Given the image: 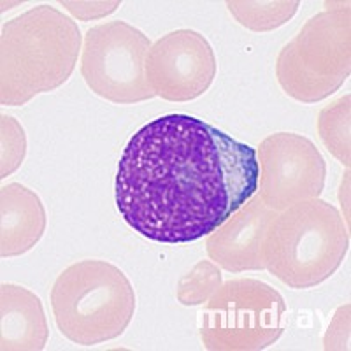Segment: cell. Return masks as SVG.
Wrapping results in <instances>:
<instances>
[{
	"label": "cell",
	"instance_id": "obj_3",
	"mask_svg": "<svg viewBox=\"0 0 351 351\" xmlns=\"http://www.w3.org/2000/svg\"><path fill=\"white\" fill-rule=\"evenodd\" d=\"M350 236L339 211L322 199L278 213L263 241L265 269L287 287L304 290L324 283L341 267Z\"/></svg>",
	"mask_w": 351,
	"mask_h": 351
},
{
	"label": "cell",
	"instance_id": "obj_2",
	"mask_svg": "<svg viewBox=\"0 0 351 351\" xmlns=\"http://www.w3.org/2000/svg\"><path fill=\"white\" fill-rule=\"evenodd\" d=\"M80 27L51 5H37L2 27L0 100L23 106L71 77L81 49Z\"/></svg>",
	"mask_w": 351,
	"mask_h": 351
},
{
	"label": "cell",
	"instance_id": "obj_10",
	"mask_svg": "<svg viewBox=\"0 0 351 351\" xmlns=\"http://www.w3.org/2000/svg\"><path fill=\"white\" fill-rule=\"evenodd\" d=\"M276 216L260 197L247 200L208 236L209 258L228 272L265 269L263 241Z\"/></svg>",
	"mask_w": 351,
	"mask_h": 351
},
{
	"label": "cell",
	"instance_id": "obj_12",
	"mask_svg": "<svg viewBox=\"0 0 351 351\" xmlns=\"http://www.w3.org/2000/svg\"><path fill=\"white\" fill-rule=\"evenodd\" d=\"M0 255L11 258L30 252L46 230V209L39 195L23 184H5L0 193Z\"/></svg>",
	"mask_w": 351,
	"mask_h": 351
},
{
	"label": "cell",
	"instance_id": "obj_17",
	"mask_svg": "<svg viewBox=\"0 0 351 351\" xmlns=\"http://www.w3.org/2000/svg\"><path fill=\"white\" fill-rule=\"evenodd\" d=\"M325 350H350V304L339 307L324 339Z\"/></svg>",
	"mask_w": 351,
	"mask_h": 351
},
{
	"label": "cell",
	"instance_id": "obj_8",
	"mask_svg": "<svg viewBox=\"0 0 351 351\" xmlns=\"http://www.w3.org/2000/svg\"><path fill=\"white\" fill-rule=\"evenodd\" d=\"M260 200L280 213L293 204L318 199L325 186L327 164L313 141L300 134L278 132L256 149Z\"/></svg>",
	"mask_w": 351,
	"mask_h": 351
},
{
	"label": "cell",
	"instance_id": "obj_16",
	"mask_svg": "<svg viewBox=\"0 0 351 351\" xmlns=\"http://www.w3.org/2000/svg\"><path fill=\"white\" fill-rule=\"evenodd\" d=\"M25 132L11 116H2V178L16 171L25 158Z\"/></svg>",
	"mask_w": 351,
	"mask_h": 351
},
{
	"label": "cell",
	"instance_id": "obj_15",
	"mask_svg": "<svg viewBox=\"0 0 351 351\" xmlns=\"http://www.w3.org/2000/svg\"><path fill=\"white\" fill-rule=\"evenodd\" d=\"M221 287V271L215 262L200 260L178 283V300L183 306H199Z\"/></svg>",
	"mask_w": 351,
	"mask_h": 351
},
{
	"label": "cell",
	"instance_id": "obj_4",
	"mask_svg": "<svg viewBox=\"0 0 351 351\" xmlns=\"http://www.w3.org/2000/svg\"><path fill=\"white\" fill-rule=\"evenodd\" d=\"M49 297L58 330L81 346L120 337L136 313L130 280L106 260L69 265L56 278Z\"/></svg>",
	"mask_w": 351,
	"mask_h": 351
},
{
	"label": "cell",
	"instance_id": "obj_11",
	"mask_svg": "<svg viewBox=\"0 0 351 351\" xmlns=\"http://www.w3.org/2000/svg\"><path fill=\"white\" fill-rule=\"evenodd\" d=\"M0 348L4 351H40L49 337L48 322L39 297L18 285L0 290Z\"/></svg>",
	"mask_w": 351,
	"mask_h": 351
},
{
	"label": "cell",
	"instance_id": "obj_5",
	"mask_svg": "<svg viewBox=\"0 0 351 351\" xmlns=\"http://www.w3.org/2000/svg\"><path fill=\"white\" fill-rule=\"evenodd\" d=\"M350 5L319 12L278 55L276 77L291 99L315 104L350 76Z\"/></svg>",
	"mask_w": 351,
	"mask_h": 351
},
{
	"label": "cell",
	"instance_id": "obj_1",
	"mask_svg": "<svg viewBox=\"0 0 351 351\" xmlns=\"http://www.w3.org/2000/svg\"><path fill=\"white\" fill-rule=\"evenodd\" d=\"M256 149L188 114L149 121L130 137L116 172V208L155 243H192L258 190Z\"/></svg>",
	"mask_w": 351,
	"mask_h": 351
},
{
	"label": "cell",
	"instance_id": "obj_6",
	"mask_svg": "<svg viewBox=\"0 0 351 351\" xmlns=\"http://www.w3.org/2000/svg\"><path fill=\"white\" fill-rule=\"evenodd\" d=\"M287 304L271 285L252 278L221 283L200 311V341L211 351H256L280 339Z\"/></svg>",
	"mask_w": 351,
	"mask_h": 351
},
{
	"label": "cell",
	"instance_id": "obj_18",
	"mask_svg": "<svg viewBox=\"0 0 351 351\" xmlns=\"http://www.w3.org/2000/svg\"><path fill=\"white\" fill-rule=\"evenodd\" d=\"M108 4L109 2H62V5L67 8L80 20H97L100 18V14L95 12V9H102Z\"/></svg>",
	"mask_w": 351,
	"mask_h": 351
},
{
	"label": "cell",
	"instance_id": "obj_9",
	"mask_svg": "<svg viewBox=\"0 0 351 351\" xmlns=\"http://www.w3.org/2000/svg\"><path fill=\"white\" fill-rule=\"evenodd\" d=\"M215 76V51L195 30L181 28L165 34L149 48L146 77L155 97L188 102L208 92Z\"/></svg>",
	"mask_w": 351,
	"mask_h": 351
},
{
	"label": "cell",
	"instance_id": "obj_7",
	"mask_svg": "<svg viewBox=\"0 0 351 351\" xmlns=\"http://www.w3.org/2000/svg\"><path fill=\"white\" fill-rule=\"evenodd\" d=\"M152 48L127 21L114 20L92 27L81 51V74L95 95L114 104H136L155 97L146 77V58Z\"/></svg>",
	"mask_w": 351,
	"mask_h": 351
},
{
	"label": "cell",
	"instance_id": "obj_13",
	"mask_svg": "<svg viewBox=\"0 0 351 351\" xmlns=\"http://www.w3.org/2000/svg\"><path fill=\"white\" fill-rule=\"evenodd\" d=\"M299 0L280 2H227L228 11L243 27L255 32H267L283 27L299 9Z\"/></svg>",
	"mask_w": 351,
	"mask_h": 351
},
{
	"label": "cell",
	"instance_id": "obj_14",
	"mask_svg": "<svg viewBox=\"0 0 351 351\" xmlns=\"http://www.w3.org/2000/svg\"><path fill=\"white\" fill-rule=\"evenodd\" d=\"M350 95L341 97L322 109L318 116L319 139L346 167H350Z\"/></svg>",
	"mask_w": 351,
	"mask_h": 351
}]
</instances>
